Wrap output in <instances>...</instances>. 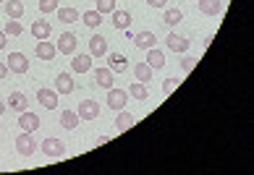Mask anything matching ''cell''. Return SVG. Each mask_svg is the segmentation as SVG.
Masks as SVG:
<instances>
[{"instance_id":"4dcf8cb0","label":"cell","mask_w":254,"mask_h":175,"mask_svg":"<svg viewBox=\"0 0 254 175\" xmlns=\"http://www.w3.org/2000/svg\"><path fill=\"white\" fill-rule=\"evenodd\" d=\"M97 11L105 16V13H113L116 11V0H97Z\"/></svg>"},{"instance_id":"3957f363","label":"cell","mask_w":254,"mask_h":175,"mask_svg":"<svg viewBox=\"0 0 254 175\" xmlns=\"http://www.w3.org/2000/svg\"><path fill=\"white\" fill-rule=\"evenodd\" d=\"M40 149H42V154H48V157H63L65 154V144L61 141V139H45L42 144H40Z\"/></svg>"},{"instance_id":"44dd1931","label":"cell","mask_w":254,"mask_h":175,"mask_svg":"<svg viewBox=\"0 0 254 175\" xmlns=\"http://www.w3.org/2000/svg\"><path fill=\"white\" fill-rule=\"evenodd\" d=\"M95 81H97V87L110 89L113 87V71L110 68H95Z\"/></svg>"},{"instance_id":"f1b7e54d","label":"cell","mask_w":254,"mask_h":175,"mask_svg":"<svg viewBox=\"0 0 254 175\" xmlns=\"http://www.w3.org/2000/svg\"><path fill=\"white\" fill-rule=\"evenodd\" d=\"M81 18H84V24H87L89 29H97V26L102 24V13L100 11H87Z\"/></svg>"},{"instance_id":"52a82bcc","label":"cell","mask_w":254,"mask_h":175,"mask_svg":"<svg viewBox=\"0 0 254 175\" xmlns=\"http://www.w3.org/2000/svg\"><path fill=\"white\" fill-rule=\"evenodd\" d=\"M8 71L13 73H26L29 71V60H26L24 52H11L8 55Z\"/></svg>"},{"instance_id":"1f68e13d","label":"cell","mask_w":254,"mask_h":175,"mask_svg":"<svg viewBox=\"0 0 254 175\" xmlns=\"http://www.w3.org/2000/svg\"><path fill=\"white\" fill-rule=\"evenodd\" d=\"M58 11V0H40V13H55Z\"/></svg>"},{"instance_id":"8d00e7d4","label":"cell","mask_w":254,"mask_h":175,"mask_svg":"<svg viewBox=\"0 0 254 175\" xmlns=\"http://www.w3.org/2000/svg\"><path fill=\"white\" fill-rule=\"evenodd\" d=\"M8 76V66H5V63H0V81H3Z\"/></svg>"},{"instance_id":"f35d334b","label":"cell","mask_w":254,"mask_h":175,"mask_svg":"<svg viewBox=\"0 0 254 175\" xmlns=\"http://www.w3.org/2000/svg\"><path fill=\"white\" fill-rule=\"evenodd\" d=\"M0 3H3V0H0Z\"/></svg>"},{"instance_id":"7c38bea8","label":"cell","mask_w":254,"mask_h":175,"mask_svg":"<svg viewBox=\"0 0 254 175\" xmlns=\"http://www.w3.org/2000/svg\"><path fill=\"white\" fill-rule=\"evenodd\" d=\"M92 55L87 52V55H73V60H71V71L73 73H87V71H92Z\"/></svg>"},{"instance_id":"484cf974","label":"cell","mask_w":254,"mask_h":175,"mask_svg":"<svg viewBox=\"0 0 254 175\" xmlns=\"http://www.w3.org/2000/svg\"><path fill=\"white\" fill-rule=\"evenodd\" d=\"M5 13H8V18H16V21H18V18L24 16V3H21V0H8V3H5Z\"/></svg>"},{"instance_id":"ac0fdd59","label":"cell","mask_w":254,"mask_h":175,"mask_svg":"<svg viewBox=\"0 0 254 175\" xmlns=\"http://www.w3.org/2000/svg\"><path fill=\"white\" fill-rule=\"evenodd\" d=\"M131 21H134V18H131L128 11H118V8L113 11V26H116V29H128Z\"/></svg>"},{"instance_id":"5b68a950","label":"cell","mask_w":254,"mask_h":175,"mask_svg":"<svg viewBox=\"0 0 254 175\" xmlns=\"http://www.w3.org/2000/svg\"><path fill=\"white\" fill-rule=\"evenodd\" d=\"M89 55L92 58H105L108 55V40L102 34H92L89 37Z\"/></svg>"},{"instance_id":"8992f818","label":"cell","mask_w":254,"mask_h":175,"mask_svg":"<svg viewBox=\"0 0 254 175\" xmlns=\"http://www.w3.org/2000/svg\"><path fill=\"white\" fill-rule=\"evenodd\" d=\"M126 99H128V91H126V89H116V87L108 89V107H113V110H124Z\"/></svg>"},{"instance_id":"d6986e66","label":"cell","mask_w":254,"mask_h":175,"mask_svg":"<svg viewBox=\"0 0 254 175\" xmlns=\"http://www.w3.org/2000/svg\"><path fill=\"white\" fill-rule=\"evenodd\" d=\"M55 13H58V18H61V24H73V21H79V11H76V8H71V5H65V8H61L58 5V11H55Z\"/></svg>"},{"instance_id":"ab89813d","label":"cell","mask_w":254,"mask_h":175,"mask_svg":"<svg viewBox=\"0 0 254 175\" xmlns=\"http://www.w3.org/2000/svg\"><path fill=\"white\" fill-rule=\"evenodd\" d=\"M0 128H3V126H0Z\"/></svg>"},{"instance_id":"836d02e7","label":"cell","mask_w":254,"mask_h":175,"mask_svg":"<svg viewBox=\"0 0 254 175\" xmlns=\"http://www.w3.org/2000/svg\"><path fill=\"white\" fill-rule=\"evenodd\" d=\"M194 66H196V58H184L181 60V68L189 73V71H194Z\"/></svg>"},{"instance_id":"cb8c5ba5","label":"cell","mask_w":254,"mask_h":175,"mask_svg":"<svg viewBox=\"0 0 254 175\" xmlns=\"http://www.w3.org/2000/svg\"><path fill=\"white\" fill-rule=\"evenodd\" d=\"M147 63L152 68H163L165 66V52L163 50H157V47H149V52H147Z\"/></svg>"},{"instance_id":"4fadbf2b","label":"cell","mask_w":254,"mask_h":175,"mask_svg":"<svg viewBox=\"0 0 254 175\" xmlns=\"http://www.w3.org/2000/svg\"><path fill=\"white\" fill-rule=\"evenodd\" d=\"M32 34H34V40H48V37L53 34V26L50 21H45V18H37V21L32 24Z\"/></svg>"},{"instance_id":"7402d4cb","label":"cell","mask_w":254,"mask_h":175,"mask_svg":"<svg viewBox=\"0 0 254 175\" xmlns=\"http://www.w3.org/2000/svg\"><path fill=\"white\" fill-rule=\"evenodd\" d=\"M199 11L204 16H218L223 11V3L220 0H199Z\"/></svg>"},{"instance_id":"7a4b0ae2","label":"cell","mask_w":254,"mask_h":175,"mask_svg":"<svg viewBox=\"0 0 254 175\" xmlns=\"http://www.w3.org/2000/svg\"><path fill=\"white\" fill-rule=\"evenodd\" d=\"M76 115H79V121H95L100 115V102L97 99H81L76 107Z\"/></svg>"},{"instance_id":"ba28073f","label":"cell","mask_w":254,"mask_h":175,"mask_svg":"<svg viewBox=\"0 0 254 175\" xmlns=\"http://www.w3.org/2000/svg\"><path fill=\"white\" fill-rule=\"evenodd\" d=\"M37 99H40V105L45 107V110H55L58 107V91L55 89H37Z\"/></svg>"},{"instance_id":"d4e9b609","label":"cell","mask_w":254,"mask_h":175,"mask_svg":"<svg viewBox=\"0 0 254 175\" xmlns=\"http://www.w3.org/2000/svg\"><path fill=\"white\" fill-rule=\"evenodd\" d=\"M152 66L149 63H139V66L134 68V76H136V81H142V84H149V79H152Z\"/></svg>"},{"instance_id":"83f0119b","label":"cell","mask_w":254,"mask_h":175,"mask_svg":"<svg viewBox=\"0 0 254 175\" xmlns=\"http://www.w3.org/2000/svg\"><path fill=\"white\" fill-rule=\"evenodd\" d=\"M163 21H165L168 26H178V24L184 21V13L178 11V8H168V11H165V16H163Z\"/></svg>"},{"instance_id":"d6a6232c","label":"cell","mask_w":254,"mask_h":175,"mask_svg":"<svg viewBox=\"0 0 254 175\" xmlns=\"http://www.w3.org/2000/svg\"><path fill=\"white\" fill-rule=\"evenodd\" d=\"M178 84H181V81L173 79V76H171V79H165V81H163V94H171V91H176Z\"/></svg>"},{"instance_id":"f546056e","label":"cell","mask_w":254,"mask_h":175,"mask_svg":"<svg viewBox=\"0 0 254 175\" xmlns=\"http://www.w3.org/2000/svg\"><path fill=\"white\" fill-rule=\"evenodd\" d=\"M8 37H21V32H24V26H21V21H16V18H8V24H5V29H3Z\"/></svg>"},{"instance_id":"e0dca14e","label":"cell","mask_w":254,"mask_h":175,"mask_svg":"<svg viewBox=\"0 0 254 175\" xmlns=\"http://www.w3.org/2000/svg\"><path fill=\"white\" fill-rule=\"evenodd\" d=\"M128 97L139 99V102H147V99H149V87L142 84V81H134V84L128 87Z\"/></svg>"},{"instance_id":"d590c367","label":"cell","mask_w":254,"mask_h":175,"mask_svg":"<svg viewBox=\"0 0 254 175\" xmlns=\"http://www.w3.org/2000/svg\"><path fill=\"white\" fill-rule=\"evenodd\" d=\"M5 44H8V34L0 32V50H5Z\"/></svg>"},{"instance_id":"603a6c76","label":"cell","mask_w":254,"mask_h":175,"mask_svg":"<svg viewBox=\"0 0 254 175\" xmlns=\"http://www.w3.org/2000/svg\"><path fill=\"white\" fill-rule=\"evenodd\" d=\"M61 126L65 128V131H73V128L79 126V115H76V110H63V115H61Z\"/></svg>"},{"instance_id":"5bb4252c","label":"cell","mask_w":254,"mask_h":175,"mask_svg":"<svg viewBox=\"0 0 254 175\" xmlns=\"http://www.w3.org/2000/svg\"><path fill=\"white\" fill-rule=\"evenodd\" d=\"M108 63H110L113 73H126V68H128V58H126V55H121V52H110Z\"/></svg>"},{"instance_id":"ffe728a7","label":"cell","mask_w":254,"mask_h":175,"mask_svg":"<svg viewBox=\"0 0 254 175\" xmlns=\"http://www.w3.org/2000/svg\"><path fill=\"white\" fill-rule=\"evenodd\" d=\"M26 94H21V91H13V94H8V107L16 110V113H24L26 110Z\"/></svg>"},{"instance_id":"8fae6325","label":"cell","mask_w":254,"mask_h":175,"mask_svg":"<svg viewBox=\"0 0 254 175\" xmlns=\"http://www.w3.org/2000/svg\"><path fill=\"white\" fill-rule=\"evenodd\" d=\"M34 52H37V58H40V60H53L55 55H58V47H55L53 42H48V40H42V42H37V47H34Z\"/></svg>"},{"instance_id":"277c9868","label":"cell","mask_w":254,"mask_h":175,"mask_svg":"<svg viewBox=\"0 0 254 175\" xmlns=\"http://www.w3.org/2000/svg\"><path fill=\"white\" fill-rule=\"evenodd\" d=\"M76 44H79V40H76V34H71V32H63L61 37H58V52H63V55H73L76 52Z\"/></svg>"},{"instance_id":"9a60e30c","label":"cell","mask_w":254,"mask_h":175,"mask_svg":"<svg viewBox=\"0 0 254 175\" xmlns=\"http://www.w3.org/2000/svg\"><path fill=\"white\" fill-rule=\"evenodd\" d=\"M131 40H134V44H136L139 50H149V47H155V44H157V40H155L152 32H139V34L131 37Z\"/></svg>"},{"instance_id":"9c48e42d","label":"cell","mask_w":254,"mask_h":175,"mask_svg":"<svg viewBox=\"0 0 254 175\" xmlns=\"http://www.w3.org/2000/svg\"><path fill=\"white\" fill-rule=\"evenodd\" d=\"M18 126H21V131L34 133L37 128H40V118L34 113H29V110H24V113H18Z\"/></svg>"},{"instance_id":"2e32d148","label":"cell","mask_w":254,"mask_h":175,"mask_svg":"<svg viewBox=\"0 0 254 175\" xmlns=\"http://www.w3.org/2000/svg\"><path fill=\"white\" fill-rule=\"evenodd\" d=\"M55 91H58V94H71L73 91V79L68 73H58V76H55Z\"/></svg>"},{"instance_id":"4316f807","label":"cell","mask_w":254,"mask_h":175,"mask_svg":"<svg viewBox=\"0 0 254 175\" xmlns=\"http://www.w3.org/2000/svg\"><path fill=\"white\" fill-rule=\"evenodd\" d=\"M136 123V118L131 115V113H124V110H118V118H116V126H118V131H128L131 126Z\"/></svg>"},{"instance_id":"74e56055","label":"cell","mask_w":254,"mask_h":175,"mask_svg":"<svg viewBox=\"0 0 254 175\" xmlns=\"http://www.w3.org/2000/svg\"><path fill=\"white\" fill-rule=\"evenodd\" d=\"M5 107H8L5 102H0V115H3V113H5Z\"/></svg>"},{"instance_id":"30bf717a","label":"cell","mask_w":254,"mask_h":175,"mask_svg":"<svg viewBox=\"0 0 254 175\" xmlns=\"http://www.w3.org/2000/svg\"><path fill=\"white\" fill-rule=\"evenodd\" d=\"M165 42H168V50H171V52H186V50H189V42H191V40H186V37L171 32Z\"/></svg>"},{"instance_id":"6da1fadb","label":"cell","mask_w":254,"mask_h":175,"mask_svg":"<svg viewBox=\"0 0 254 175\" xmlns=\"http://www.w3.org/2000/svg\"><path fill=\"white\" fill-rule=\"evenodd\" d=\"M37 149H40V144L34 141V136H32V133H26V131L18 133V139H16V152L21 154V157H32Z\"/></svg>"},{"instance_id":"e575fe53","label":"cell","mask_w":254,"mask_h":175,"mask_svg":"<svg viewBox=\"0 0 254 175\" xmlns=\"http://www.w3.org/2000/svg\"><path fill=\"white\" fill-rule=\"evenodd\" d=\"M147 5H152V8H165L168 0H147Z\"/></svg>"}]
</instances>
